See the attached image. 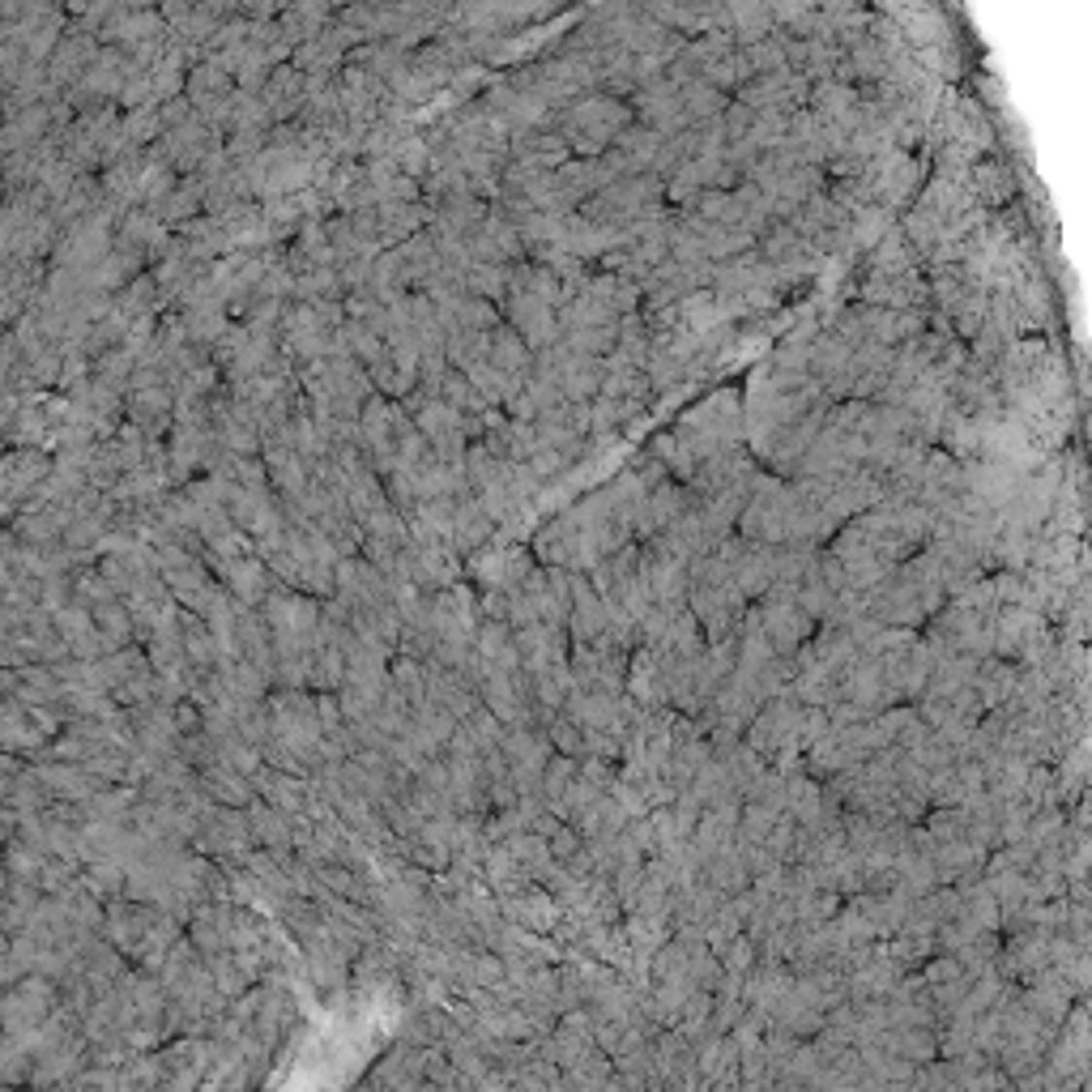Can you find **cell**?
I'll list each match as a JSON object with an SVG mask.
<instances>
[{
    "mask_svg": "<svg viewBox=\"0 0 1092 1092\" xmlns=\"http://www.w3.org/2000/svg\"><path fill=\"white\" fill-rule=\"evenodd\" d=\"M973 193H977V201H986V205H1007L1011 193H1016V175L1003 167V162H977L973 167Z\"/></svg>",
    "mask_w": 1092,
    "mask_h": 1092,
    "instance_id": "1",
    "label": "cell"
},
{
    "mask_svg": "<svg viewBox=\"0 0 1092 1092\" xmlns=\"http://www.w3.org/2000/svg\"><path fill=\"white\" fill-rule=\"evenodd\" d=\"M495 359H500V368H504V371H512V368H516V371H525V363H529V359H525L521 337H512V334H504V337H500V350H495Z\"/></svg>",
    "mask_w": 1092,
    "mask_h": 1092,
    "instance_id": "2",
    "label": "cell"
}]
</instances>
